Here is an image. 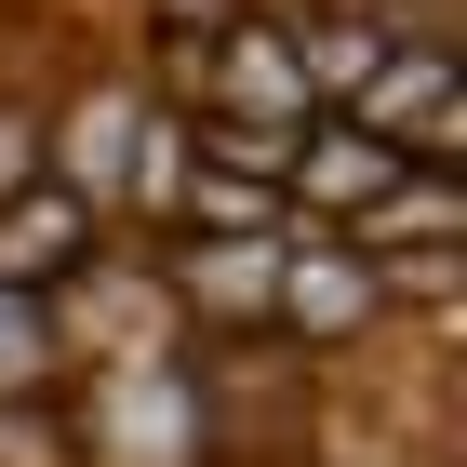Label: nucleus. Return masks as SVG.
<instances>
[{"label":"nucleus","mask_w":467,"mask_h":467,"mask_svg":"<svg viewBox=\"0 0 467 467\" xmlns=\"http://www.w3.org/2000/svg\"><path fill=\"white\" fill-rule=\"evenodd\" d=\"M0 467H67V441H54L40 400H0Z\"/></svg>","instance_id":"10"},{"label":"nucleus","mask_w":467,"mask_h":467,"mask_svg":"<svg viewBox=\"0 0 467 467\" xmlns=\"http://www.w3.org/2000/svg\"><path fill=\"white\" fill-rule=\"evenodd\" d=\"M40 321H54V360H134V348H174V294H161V267L147 254H94V267H67V281L40 294Z\"/></svg>","instance_id":"4"},{"label":"nucleus","mask_w":467,"mask_h":467,"mask_svg":"<svg viewBox=\"0 0 467 467\" xmlns=\"http://www.w3.org/2000/svg\"><path fill=\"white\" fill-rule=\"evenodd\" d=\"M321 120H360L374 147H400V161H454V40H400L388 67L360 80L348 108H321Z\"/></svg>","instance_id":"5"},{"label":"nucleus","mask_w":467,"mask_h":467,"mask_svg":"<svg viewBox=\"0 0 467 467\" xmlns=\"http://www.w3.org/2000/svg\"><path fill=\"white\" fill-rule=\"evenodd\" d=\"M388 307H400V281H388L360 241H334V227H294V241H281V294H267V321H281L294 348H348V334H374Z\"/></svg>","instance_id":"3"},{"label":"nucleus","mask_w":467,"mask_h":467,"mask_svg":"<svg viewBox=\"0 0 467 467\" xmlns=\"http://www.w3.org/2000/svg\"><path fill=\"white\" fill-rule=\"evenodd\" d=\"M54 388V321H40V294L0 281V400H40Z\"/></svg>","instance_id":"9"},{"label":"nucleus","mask_w":467,"mask_h":467,"mask_svg":"<svg viewBox=\"0 0 467 467\" xmlns=\"http://www.w3.org/2000/svg\"><path fill=\"white\" fill-rule=\"evenodd\" d=\"M14 187H40V108L0 94V201H14Z\"/></svg>","instance_id":"11"},{"label":"nucleus","mask_w":467,"mask_h":467,"mask_svg":"<svg viewBox=\"0 0 467 467\" xmlns=\"http://www.w3.org/2000/svg\"><path fill=\"white\" fill-rule=\"evenodd\" d=\"M94 254H108V214H94L80 187L40 174V187L0 201V281H14V294H54L67 267H94Z\"/></svg>","instance_id":"8"},{"label":"nucleus","mask_w":467,"mask_h":467,"mask_svg":"<svg viewBox=\"0 0 467 467\" xmlns=\"http://www.w3.org/2000/svg\"><path fill=\"white\" fill-rule=\"evenodd\" d=\"M281 241H294V227H281ZM281 241H174V254H147V267H161V294H174V321L254 334L267 294H281Z\"/></svg>","instance_id":"7"},{"label":"nucleus","mask_w":467,"mask_h":467,"mask_svg":"<svg viewBox=\"0 0 467 467\" xmlns=\"http://www.w3.org/2000/svg\"><path fill=\"white\" fill-rule=\"evenodd\" d=\"M147 14H161V27H174V40H214L227 14H241V0H147Z\"/></svg>","instance_id":"12"},{"label":"nucleus","mask_w":467,"mask_h":467,"mask_svg":"<svg viewBox=\"0 0 467 467\" xmlns=\"http://www.w3.org/2000/svg\"><path fill=\"white\" fill-rule=\"evenodd\" d=\"M174 108H187V120H241V134H307V120H321V94H307V67H294V27L241 0L214 40H187Z\"/></svg>","instance_id":"2"},{"label":"nucleus","mask_w":467,"mask_h":467,"mask_svg":"<svg viewBox=\"0 0 467 467\" xmlns=\"http://www.w3.org/2000/svg\"><path fill=\"white\" fill-rule=\"evenodd\" d=\"M388 187H400V147H374L360 120H307V134H294V161H281L294 227H360Z\"/></svg>","instance_id":"6"},{"label":"nucleus","mask_w":467,"mask_h":467,"mask_svg":"<svg viewBox=\"0 0 467 467\" xmlns=\"http://www.w3.org/2000/svg\"><path fill=\"white\" fill-rule=\"evenodd\" d=\"M40 174L80 187L108 227H161V201L187 174V108H161L134 80H94L67 108H40Z\"/></svg>","instance_id":"1"}]
</instances>
